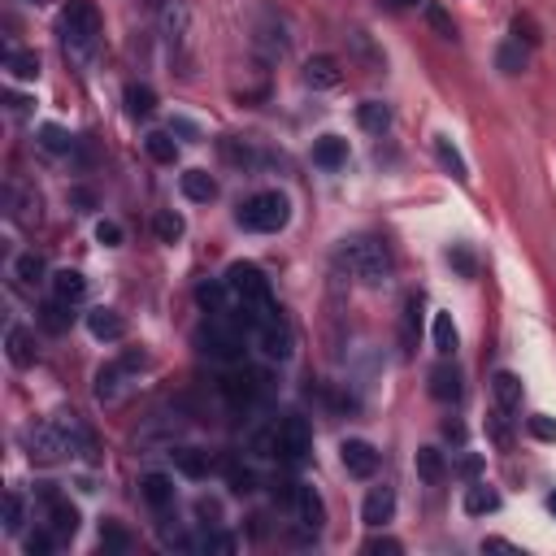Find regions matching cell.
Returning a JSON list of instances; mask_svg holds the SVG:
<instances>
[{
  "mask_svg": "<svg viewBox=\"0 0 556 556\" xmlns=\"http://www.w3.org/2000/svg\"><path fill=\"white\" fill-rule=\"evenodd\" d=\"M139 495H144V504L153 513L174 509V478L170 474H144L139 478Z\"/></svg>",
  "mask_w": 556,
  "mask_h": 556,
  "instance_id": "obj_13",
  "label": "cell"
},
{
  "mask_svg": "<svg viewBox=\"0 0 556 556\" xmlns=\"http://www.w3.org/2000/svg\"><path fill=\"white\" fill-rule=\"evenodd\" d=\"M448 266L461 269V278H474V257H469L466 248H448Z\"/></svg>",
  "mask_w": 556,
  "mask_h": 556,
  "instance_id": "obj_48",
  "label": "cell"
},
{
  "mask_svg": "<svg viewBox=\"0 0 556 556\" xmlns=\"http://www.w3.org/2000/svg\"><path fill=\"white\" fill-rule=\"evenodd\" d=\"M356 122H361V131L382 135L391 127V109H387L382 100H365V105H356Z\"/></svg>",
  "mask_w": 556,
  "mask_h": 556,
  "instance_id": "obj_26",
  "label": "cell"
},
{
  "mask_svg": "<svg viewBox=\"0 0 556 556\" xmlns=\"http://www.w3.org/2000/svg\"><path fill=\"white\" fill-rule=\"evenodd\" d=\"M500 509V495L491 487H483V483H469L466 487V513L469 517H483V513H495Z\"/></svg>",
  "mask_w": 556,
  "mask_h": 556,
  "instance_id": "obj_27",
  "label": "cell"
},
{
  "mask_svg": "<svg viewBox=\"0 0 556 556\" xmlns=\"http://www.w3.org/2000/svg\"><path fill=\"white\" fill-rule=\"evenodd\" d=\"M491 396H495V409H500V413H517V409H522V379H517L513 370H500V374L491 379Z\"/></svg>",
  "mask_w": 556,
  "mask_h": 556,
  "instance_id": "obj_18",
  "label": "cell"
},
{
  "mask_svg": "<svg viewBox=\"0 0 556 556\" xmlns=\"http://www.w3.org/2000/svg\"><path fill=\"white\" fill-rule=\"evenodd\" d=\"M483 552H517V548L504 543V539H483Z\"/></svg>",
  "mask_w": 556,
  "mask_h": 556,
  "instance_id": "obj_51",
  "label": "cell"
},
{
  "mask_svg": "<svg viewBox=\"0 0 556 556\" xmlns=\"http://www.w3.org/2000/svg\"><path fill=\"white\" fill-rule=\"evenodd\" d=\"M196 552H209V556H231V552H235V534L209 531V534H204V539H196Z\"/></svg>",
  "mask_w": 556,
  "mask_h": 556,
  "instance_id": "obj_39",
  "label": "cell"
},
{
  "mask_svg": "<svg viewBox=\"0 0 556 556\" xmlns=\"http://www.w3.org/2000/svg\"><path fill=\"white\" fill-rule=\"evenodd\" d=\"M495 70H500V74H522V70H526V44H517V40L500 44V52H495Z\"/></svg>",
  "mask_w": 556,
  "mask_h": 556,
  "instance_id": "obj_32",
  "label": "cell"
},
{
  "mask_svg": "<svg viewBox=\"0 0 556 556\" xmlns=\"http://www.w3.org/2000/svg\"><path fill=\"white\" fill-rule=\"evenodd\" d=\"M144 365V353H127L122 361H109L100 374H96V401L100 404H113L122 391H127V382H131V374Z\"/></svg>",
  "mask_w": 556,
  "mask_h": 556,
  "instance_id": "obj_8",
  "label": "cell"
},
{
  "mask_svg": "<svg viewBox=\"0 0 556 556\" xmlns=\"http://www.w3.org/2000/svg\"><path fill=\"white\" fill-rule=\"evenodd\" d=\"M274 439H278V457L287 466H305L309 461V448H313V430L300 413H287L283 422L274 426Z\"/></svg>",
  "mask_w": 556,
  "mask_h": 556,
  "instance_id": "obj_6",
  "label": "cell"
},
{
  "mask_svg": "<svg viewBox=\"0 0 556 556\" xmlns=\"http://www.w3.org/2000/svg\"><path fill=\"white\" fill-rule=\"evenodd\" d=\"M426 18H430V26H435L444 40H457V26H452V18H448L439 5H426Z\"/></svg>",
  "mask_w": 556,
  "mask_h": 556,
  "instance_id": "obj_45",
  "label": "cell"
},
{
  "mask_svg": "<svg viewBox=\"0 0 556 556\" xmlns=\"http://www.w3.org/2000/svg\"><path fill=\"white\" fill-rule=\"evenodd\" d=\"M127 548H131V539H127L122 526H105L100 531V552H127Z\"/></svg>",
  "mask_w": 556,
  "mask_h": 556,
  "instance_id": "obj_43",
  "label": "cell"
},
{
  "mask_svg": "<svg viewBox=\"0 0 556 556\" xmlns=\"http://www.w3.org/2000/svg\"><path fill=\"white\" fill-rule=\"evenodd\" d=\"M344 83V70H339V61L335 57H326V52H317V57H309L305 61V88L313 91H331Z\"/></svg>",
  "mask_w": 556,
  "mask_h": 556,
  "instance_id": "obj_12",
  "label": "cell"
},
{
  "mask_svg": "<svg viewBox=\"0 0 556 556\" xmlns=\"http://www.w3.org/2000/svg\"><path fill=\"white\" fill-rule=\"evenodd\" d=\"M26 5H40V0H26Z\"/></svg>",
  "mask_w": 556,
  "mask_h": 556,
  "instance_id": "obj_55",
  "label": "cell"
},
{
  "mask_svg": "<svg viewBox=\"0 0 556 556\" xmlns=\"http://www.w3.org/2000/svg\"><path fill=\"white\" fill-rule=\"evenodd\" d=\"M61 426H66V439H70V452H74V457H91V430L83 422H79V418H74V413H70V418H61Z\"/></svg>",
  "mask_w": 556,
  "mask_h": 556,
  "instance_id": "obj_34",
  "label": "cell"
},
{
  "mask_svg": "<svg viewBox=\"0 0 556 556\" xmlns=\"http://www.w3.org/2000/svg\"><path fill=\"white\" fill-rule=\"evenodd\" d=\"M26 452H31V461H40V466H57V461L70 452L66 426H61V422L26 426Z\"/></svg>",
  "mask_w": 556,
  "mask_h": 556,
  "instance_id": "obj_4",
  "label": "cell"
},
{
  "mask_svg": "<svg viewBox=\"0 0 556 556\" xmlns=\"http://www.w3.org/2000/svg\"><path fill=\"white\" fill-rule=\"evenodd\" d=\"M430 396H435L439 404H457V401H461V370H457L448 356L435 365V370H430Z\"/></svg>",
  "mask_w": 556,
  "mask_h": 556,
  "instance_id": "obj_15",
  "label": "cell"
},
{
  "mask_svg": "<svg viewBox=\"0 0 556 556\" xmlns=\"http://www.w3.org/2000/svg\"><path fill=\"white\" fill-rule=\"evenodd\" d=\"M418 335H422V296H409L401 313V353H418Z\"/></svg>",
  "mask_w": 556,
  "mask_h": 556,
  "instance_id": "obj_17",
  "label": "cell"
},
{
  "mask_svg": "<svg viewBox=\"0 0 556 556\" xmlns=\"http://www.w3.org/2000/svg\"><path fill=\"white\" fill-rule=\"evenodd\" d=\"M52 534H57L52 526H48V531H31V534H26V543H23L26 556H48V552H52Z\"/></svg>",
  "mask_w": 556,
  "mask_h": 556,
  "instance_id": "obj_44",
  "label": "cell"
},
{
  "mask_svg": "<svg viewBox=\"0 0 556 556\" xmlns=\"http://www.w3.org/2000/svg\"><path fill=\"white\" fill-rule=\"evenodd\" d=\"M23 522H26V504L18 491L5 495V534H23Z\"/></svg>",
  "mask_w": 556,
  "mask_h": 556,
  "instance_id": "obj_38",
  "label": "cell"
},
{
  "mask_svg": "<svg viewBox=\"0 0 556 556\" xmlns=\"http://www.w3.org/2000/svg\"><path fill=\"white\" fill-rule=\"evenodd\" d=\"M478 469H483L478 457H461V461H457V474H461V478H478Z\"/></svg>",
  "mask_w": 556,
  "mask_h": 556,
  "instance_id": "obj_50",
  "label": "cell"
},
{
  "mask_svg": "<svg viewBox=\"0 0 556 556\" xmlns=\"http://www.w3.org/2000/svg\"><path fill=\"white\" fill-rule=\"evenodd\" d=\"M387 5H391V9H413L418 0H387Z\"/></svg>",
  "mask_w": 556,
  "mask_h": 556,
  "instance_id": "obj_53",
  "label": "cell"
},
{
  "mask_svg": "<svg viewBox=\"0 0 556 556\" xmlns=\"http://www.w3.org/2000/svg\"><path fill=\"white\" fill-rule=\"evenodd\" d=\"M226 474H231V491H240V495H248V491L257 487V478H252V469L231 466V469H226Z\"/></svg>",
  "mask_w": 556,
  "mask_h": 556,
  "instance_id": "obj_46",
  "label": "cell"
},
{
  "mask_svg": "<svg viewBox=\"0 0 556 556\" xmlns=\"http://www.w3.org/2000/svg\"><path fill=\"white\" fill-rule=\"evenodd\" d=\"M548 513H552V517H556V491H552V495H548Z\"/></svg>",
  "mask_w": 556,
  "mask_h": 556,
  "instance_id": "obj_54",
  "label": "cell"
},
{
  "mask_svg": "<svg viewBox=\"0 0 556 556\" xmlns=\"http://www.w3.org/2000/svg\"><path fill=\"white\" fill-rule=\"evenodd\" d=\"M88 331L91 339H100V344H118V339H127V317L118 309H91L88 313Z\"/></svg>",
  "mask_w": 556,
  "mask_h": 556,
  "instance_id": "obj_14",
  "label": "cell"
},
{
  "mask_svg": "<svg viewBox=\"0 0 556 556\" xmlns=\"http://www.w3.org/2000/svg\"><path fill=\"white\" fill-rule=\"evenodd\" d=\"M178 187H183L187 201H196V204L218 201V178L209 174V170H187V174L178 178Z\"/></svg>",
  "mask_w": 556,
  "mask_h": 556,
  "instance_id": "obj_19",
  "label": "cell"
},
{
  "mask_svg": "<svg viewBox=\"0 0 556 556\" xmlns=\"http://www.w3.org/2000/svg\"><path fill=\"white\" fill-rule=\"evenodd\" d=\"M235 222L244 226V231H252V235H278L291 222V204L283 192H257V196H248L240 204Z\"/></svg>",
  "mask_w": 556,
  "mask_h": 556,
  "instance_id": "obj_3",
  "label": "cell"
},
{
  "mask_svg": "<svg viewBox=\"0 0 556 556\" xmlns=\"http://www.w3.org/2000/svg\"><path fill=\"white\" fill-rule=\"evenodd\" d=\"M48 283H52V296H57L61 305H79V300L88 296V278H83L79 269H57Z\"/></svg>",
  "mask_w": 556,
  "mask_h": 556,
  "instance_id": "obj_20",
  "label": "cell"
},
{
  "mask_svg": "<svg viewBox=\"0 0 556 556\" xmlns=\"http://www.w3.org/2000/svg\"><path fill=\"white\" fill-rule=\"evenodd\" d=\"M339 461H344V469L353 478H374L379 474V452H374V444H365V439H344Z\"/></svg>",
  "mask_w": 556,
  "mask_h": 556,
  "instance_id": "obj_10",
  "label": "cell"
},
{
  "mask_svg": "<svg viewBox=\"0 0 556 556\" xmlns=\"http://www.w3.org/2000/svg\"><path fill=\"white\" fill-rule=\"evenodd\" d=\"M61 44H66L70 57H79V61H88L91 48H96V35H100V14H96V5L91 0H70L66 9H61Z\"/></svg>",
  "mask_w": 556,
  "mask_h": 556,
  "instance_id": "obj_2",
  "label": "cell"
},
{
  "mask_svg": "<svg viewBox=\"0 0 556 556\" xmlns=\"http://www.w3.org/2000/svg\"><path fill=\"white\" fill-rule=\"evenodd\" d=\"M513 40H517V44H526V48L539 44V26H534V18L517 14V18H513Z\"/></svg>",
  "mask_w": 556,
  "mask_h": 556,
  "instance_id": "obj_42",
  "label": "cell"
},
{
  "mask_svg": "<svg viewBox=\"0 0 556 556\" xmlns=\"http://www.w3.org/2000/svg\"><path fill=\"white\" fill-rule=\"evenodd\" d=\"M40 148H44L48 156H61V153L74 148V139H70L61 127H44V131H40Z\"/></svg>",
  "mask_w": 556,
  "mask_h": 556,
  "instance_id": "obj_40",
  "label": "cell"
},
{
  "mask_svg": "<svg viewBox=\"0 0 556 556\" xmlns=\"http://www.w3.org/2000/svg\"><path fill=\"white\" fill-rule=\"evenodd\" d=\"M339 266L348 269L356 283L382 287V283L391 278L396 261H391V248L382 244V240H374V235H356V240H344V248H339Z\"/></svg>",
  "mask_w": 556,
  "mask_h": 556,
  "instance_id": "obj_1",
  "label": "cell"
},
{
  "mask_svg": "<svg viewBox=\"0 0 556 556\" xmlns=\"http://www.w3.org/2000/svg\"><path fill=\"white\" fill-rule=\"evenodd\" d=\"M313 161H317L322 170H339V165L348 161V139H339V135H322V139L313 144Z\"/></svg>",
  "mask_w": 556,
  "mask_h": 556,
  "instance_id": "obj_24",
  "label": "cell"
},
{
  "mask_svg": "<svg viewBox=\"0 0 556 556\" xmlns=\"http://www.w3.org/2000/svg\"><path fill=\"white\" fill-rule=\"evenodd\" d=\"M252 335H257V344H261V353H266L269 361H287L291 348H296V335H291V322L283 317V309L266 313Z\"/></svg>",
  "mask_w": 556,
  "mask_h": 556,
  "instance_id": "obj_7",
  "label": "cell"
},
{
  "mask_svg": "<svg viewBox=\"0 0 556 556\" xmlns=\"http://www.w3.org/2000/svg\"><path fill=\"white\" fill-rule=\"evenodd\" d=\"M40 504L48 513V526L57 531V539H74L79 534V509L66 495H57V487H40Z\"/></svg>",
  "mask_w": 556,
  "mask_h": 556,
  "instance_id": "obj_9",
  "label": "cell"
},
{
  "mask_svg": "<svg viewBox=\"0 0 556 556\" xmlns=\"http://www.w3.org/2000/svg\"><path fill=\"white\" fill-rule=\"evenodd\" d=\"M153 231H156V240H161V244H174V240H183V231H187V226H183L178 213L165 209V213H156L153 218Z\"/></svg>",
  "mask_w": 556,
  "mask_h": 556,
  "instance_id": "obj_37",
  "label": "cell"
},
{
  "mask_svg": "<svg viewBox=\"0 0 556 556\" xmlns=\"http://www.w3.org/2000/svg\"><path fill=\"white\" fill-rule=\"evenodd\" d=\"M526 430H531L534 439H543V444H556V418H548V413L526 418Z\"/></svg>",
  "mask_w": 556,
  "mask_h": 556,
  "instance_id": "obj_41",
  "label": "cell"
},
{
  "mask_svg": "<svg viewBox=\"0 0 556 556\" xmlns=\"http://www.w3.org/2000/svg\"><path fill=\"white\" fill-rule=\"evenodd\" d=\"M435 156H439V165H444V170H448L452 178H457V183H466V178H469L466 156L452 148V139H444V135H439V139H435Z\"/></svg>",
  "mask_w": 556,
  "mask_h": 556,
  "instance_id": "obj_28",
  "label": "cell"
},
{
  "mask_svg": "<svg viewBox=\"0 0 556 556\" xmlns=\"http://www.w3.org/2000/svg\"><path fill=\"white\" fill-rule=\"evenodd\" d=\"M161 35L170 44H183L187 40V5L183 0H165L161 5Z\"/></svg>",
  "mask_w": 556,
  "mask_h": 556,
  "instance_id": "obj_21",
  "label": "cell"
},
{
  "mask_svg": "<svg viewBox=\"0 0 556 556\" xmlns=\"http://www.w3.org/2000/svg\"><path fill=\"white\" fill-rule=\"evenodd\" d=\"M127 113H131V118H153L156 91L148 88V83H131V88H127Z\"/></svg>",
  "mask_w": 556,
  "mask_h": 556,
  "instance_id": "obj_29",
  "label": "cell"
},
{
  "mask_svg": "<svg viewBox=\"0 0 556 556\" xmlns=\"http://www.w3.org/2000/svg\"><path fill=\"white\" fill-rule=\"evenodd\" d=\"M70 309H74V305H61V300L52 296L44 309H40V322H44V331H52V335L70 331Z\"/></svg>",
  "mask_w": 556,
  "mask_h": 556,
  "instance_id": "obj_35",
  "label": "cell"
},
{
  "mask_svg": "<svg viewBox=\"0 0 556 556\" xmlns=\"http://www.w3.org/2000/svg\"><path fill=\"white\" fill-rule=\"evenodd\" d=\"M14 274L23 278L26 287H35V283H44L48 266H44V257H40V252H23V257L14 261Z\"/></svg>",
  "mask_w": 556,
  "mask_h": 556,
  "instance_id": "obj_33",
  "label": "cell"
},
{
  "mask_svg": "<svg viewBox=\"0 0 556 556\" xmlns=\"http://www.w3.org/2000/svg\"><path fill=\"white\" fill-rule=\"evenodd\" d=\"M365 552L370 556H396L401 552V543H396V539H370V543H365Z\"/></svg>",
  "mask_w": 556,
  "mask_h": 556,
  "instance_id": "obj_49",
  "label": "cell"
},
{
  "mask_svg": "<svg viewBox=\"0 0 556 556\" xmlns=\"http://www.w3.org/2000/svg\"><path fill=\"white\" fill-rule=\"evenodd\" d=\"M96 240H100L105 248H118L122 244V226L109 222V218H105V222H96Z\"/></svg>",
  "mask_w": 556,
  "mask_h": 556,
  "instance_id": "obj_47",
  "label": "cell"
},
{
  "mask_svg": "<svg viewBox=\"0 0 556 556\" xmlns=\"http://www.w3.org/2000/svg\"><path fill=\"white\" fill-rule=\"evenodd\" d=\"M291 509H296V517H300L305 534H317L322 526H326V504H322V495H317L313 487H305V483L296 487V504H291Z\"/></svg>",
  "mask_w": 556,
  "mask_h": 556,
  "instance_id": "obj_11",
  "label": "cell"
},
{
  "mask_svg": "<svg viewBox=\"0 0 556 556\" xmlns=\"http://www.w3.org/2000/svg\"><path fill=\"white\" fill-rule=\"evenodd\" d=\"M5 66H9L14 79H23V83L40 79V57H35V52H26V48H14V52L5 57Z\"/></svg>",
  "mask_w": 556,
  "mask_h": 556,
  "instance_id": "obj_31",
  "label": "cell"
},
{
  "mask_svg": "<svg viewBox=\"0 0 556 556\" xmlns=\"http://www.w3.org/2000/svg\"><path fill=\"white\" fill-rule=\"evenodd\" d=\"M144 148H148V156L161 161V165H174V156H178V144L170 131H148L144 135Z\"/></svg>",
  "mask_w": 556,
  "mask_h": 556,
  "instance_id": "obj_30",
  "label": "cell"
},
{
  "mask_svg": "<svg viewBox=\"0 0 556 556\" xmlns=\"http://www.w3.org/2000/svg\"><path fill=\"white\" fill-rule=\"evenodd\" d=\"M5 348H9V361H14L18 370L35 365V339H31V331H23V326H9V331H5Z\"/></svg>",
  "mask_w": 556,
  "mask_h": 556,
  "instance_id": "obj_23",
  "label": "cell"
},
{
  "mask_svg": "<svg viewBox=\"0 0 556 556\" xmlns=\"http://www.w3.org/2000/svg\"><path fill=\"white\" fill-rule=\"evenodd\" d=\"M444 435H448V439H466V426H461V422H444Z\"/></svg>",
  "mask_w": 556,
  "mask_h": 556,
  "instance_id": "obj_52",
  "label": "cell"
},
{
  "mask_svg": "<svg viewBox=\"0 0 556 556\" xmlns=\"http://www.w3.org/2000/svg\"><path fill=\"white\" fill-rule=\"evenodd\" d=\"M391 513H396V491L391 487H374L370 495H365V504H361V522L365 526H387L391 522Z\"/></svg>",
  "mask_w": 556,
  "mask_h": 556,
  "instance_id": "obj_16",
  "label": "cell"
},
{
  "mask_svg": "<svg viewBox=\"0 0 556 556\" xmlns=\"http://www.w3.org/2000/svg\"><path fill=\"white\" fill-rule=\"evenodd\" d=\"M170 457H174V469L178 474H183V478H196V483H201V478H209V452H196V448H174V452H170Z\"/></svg>",
  "mask_w": 556,
  "mask_h": 556,
  "instance_id": "obj_25",
  "label": "cell"
},
{
  "mask_svg": "<svg viewBox=\"0 0 556 556\" xmlns=\"http://www.w3.org/2000/svg\"><path fill=\"white\" fill-rule=\"evenodd\" d=\"M201 344H204V353L218 356V361H244V331H240L226 313H218V317L204 326Z\"/></svg>",
  "mask_w": 556,
  "mask_h": 556,
  "instance_id": "obj_5",
  "label": "cell"
},
{
  "mask_svg": "<svg viewBox=\"0 0 556 556\" xmlns=\"http://www.w3.org/2000/svg\"><path fill=\"white\" fill-rule=\"evenodd\" d=\"M457 326H452V313H435V348H439V356H452L457 353Z\"/></svg>",
  "mask_w": 556,
  "mask_h": 556,
  "instance_id": "obj_36",
  "label": "cell"
},
{
  "mask_svg": "<svg viewBox=\"0 0 556 556\" xmlns=\"http://www.w3.org/2000/svg\"><path fill=\"white\" fill-rule=\"evenodd\" d=\"M413 466H418V478L430 483V487H439L448 478V461L439 448H418V457H413Z\"/></svg>",
  "mask_w": 556,
  "mask_h": 556,
  "instance_id": "obj_22",
  "label": "cell"
}]
</instances>
